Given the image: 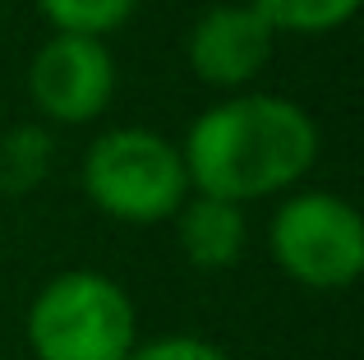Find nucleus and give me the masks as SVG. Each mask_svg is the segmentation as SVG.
I'll return each instance as SVG.
<instances>
[{
	"label": "nucleus",
	"instance_id": "9b49d317",
	"mask_svg": "<svg viewBox=\"0 0 364 360\" xmlns=\"http://www.w3.org/2000/svg\"><path fill=\"white\" fill-rule=\"evenodd\" d=\"M124 360H231L217 342L208 337H194V333H166V337H148L139 342Z\"/></svg>",
	"mask_w": 364,
	"mask_h": 360
},
{
	"label": "nucleus",
	"instance_id": "6e6552de",
	"mask_svg": "<svg viewBox=\"0 0 364 360\" xmlns=\"http://www.w3.org/2000/svg\"><path fill=\"white\" fill-rule=\"evenodd\" d=\"M55 166V139L42 125H14L0 134V194H33Z\"/></svg>",
	"mask_w": 364,
	"mask_h": 360
},
{
	"label": "nucleus",
	"instance_id": "1a4fd4ad",
	"mask_svg": "<svg viewBox=\"0 0 364 360\" xmlns=\"http://www.w3.org/2000/svg\"><path fill=\"white\" fill-rule=\"evenodd\" d=\"M258 14L267 18L272 33L291 37H328L337 28H346L360 14L364 0H249Z\"/></svg>",
	"mask_w": 364,
	"mask_h": 360
},
{
	"label": "nucleus",
	"instance_id": "423d86ee",
	"mask_svg": "<svg viewBox=\"0 0 364 360\" xmlns=\"http://www.w3.org/2000/svg\"><path fill=\"white\" fill-rule=\"evenodd\" d=\"M272 42L277 33L267 28V18L249 0H235V5H213L194 18L185 55L198 83L222 92H245L272 60Z\"/></svg>",
	"mask_w": 364,
	"mask_h": 360
},
{
	"label": "nucleus",
	"instance_id": "20e7f679",
	"mask_svg": "<svg viewBox=\"0 0 364 360\" xmlns=\"http://www.w3.org/2000/svg\"><path fill=\"white\" fill-rule=\"evenodd\" d=\"M267 254L304 291H346L364 272V222L350 198L300 189L267 222Z\"/></svg>",
	"mask_w": 364,
	"mask_h": 360
},
{
	"label": "nucleus",
	"instance_id": "f257e3e1",
	"mask_svg": "<svg viewBox=\"0 0 364 360\" xmlns=\"http://www.w3.org/2000/svg\"><path fill=\"white\" fill-rule=\"evenodd\" d=\"M189 189L254 203L295 189L318 162V125L282 92H231L198 111L180 144Z\"/></svg>",
	"mask_w": 364,
	"mask_h": 360
},
{
	"label": "nucleus",
	"instance_id": "f03ea898",
	"mask_svg": "<svg viewBox=\"0 0 364 360\" xmlns=\"http://www.w3.org/2000/svg\"><path fill=\"white\" fill-rule=\"evenodd\" d=\"M23 328L37 360H124L143 342L129 291L97 268L55 272L33 296Z\"/></svg>",
	"mask_w": 364,
	"mask_h": 360
},
{
	"label": "nucleus",
	"instance_id": "7ed1b4c3",
	"mask_svg": "<svg viewBox=\"0 0 364 360\" xmlns=\"http://www.w3.org/2000/svg\"><path fill=\"white\" fill-rule=\"evenodd\" d=\"M83 194L111 222H171L176 208L189 198V171L180 157V144L143 125L107 129L83 153Z\"/></svg>",
	"mask_w": 364,
	"mask_h": 360
},
{
	"label": "nucleus",
	"instance_id": "39448f33",
	"mask_svg": "<svg viewBox=\"0 0 364 360\" xmlns=\"http://www.w3.org/2000/svg\"><path fill=\"white\" fill-rule=\"evenodd\" d=\"M28 97L55 125H88L116 97V55L107 37L51 33L28 65Z\"/></svg>",
	"mask_w": 364,
	"mask_h": 360
},
{
	"label": "nucleus",
	"instance_id": "9d476101",
	"mask_svg": "<svg viewBox=\"0 0 364 360\" xmlns=\"http://www.w3.org/2000/svg\"><path fill=\"white\" fill-rule=\"evenodd\" d=\"M139 9V0H37V14L51 23V33H88L107 37L124 28Z\"/></svg>",
	"mask_w": 364,
	"mask_h": 360
},
{
	"label": "nucleus",
	"instance_id": "0eeeda50",
	"mask_svg": "<svg viewBox=\"0 0 364 360\" xmlns=\"http://www.w3.org/2000/svg\"><path fill=\"white\" fill-rule=\"evenodd\" d=\"M176 240L180 254H185L194 268L203 272H222L235 268L249 245V217L245 203H231V198H217V194H198L189 189V198L176 208Z\"/></svg>",
	"mask_w": 364,
	"mask_h": 360
}]
</instances>
